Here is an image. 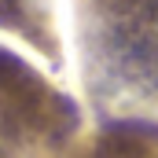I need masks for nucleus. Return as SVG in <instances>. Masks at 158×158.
Wrapping results in <instances>:
<instances>
[{
	"label": "nucleus",
	"mask_w": 158,
	"mask_h": 158,
	"mask_svg": "<svg viewBox=\"0 0 158 158\" xmlns=\"http://www.w3.org/2000/svg\"><path fill=\"white\" fill-rule=\"evenodd\" d=\"M107 55L121 81L158 96V0H129L110 19Z\"/></svg>",
	"instance_id": "nucleus-1"
}]
</instances>
